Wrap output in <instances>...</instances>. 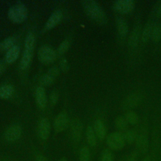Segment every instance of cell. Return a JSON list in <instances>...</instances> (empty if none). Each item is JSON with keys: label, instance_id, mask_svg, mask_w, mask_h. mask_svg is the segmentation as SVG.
I'll list each match as a JSON object with an SVG mask.
<instances>
[{"label": "cell", "instance_id": "1", "mask_svg": "<svg viewBox=\"0 0 161 161\" xmlns=\"http://www.w3.org/2000/svg\"><path fill=\"white\" fill-rule=\"evenodd\" d=\"M82 5L86 13L94 21L100 25L106 23V15L96 1L93 0H85L82 1Z\"/></svg>", "mask_w": 161, "mask_h": 161}, {"label": "cell", "instance_id": "2", "mask_svg": "<svg viewBox=\"0 0 161 161\" xmlns=\"http://www.w3.org/2000/svg\"><path fill=\"white\" fill-rule=\"evenodd\" d=\"M8 16L12 21L14 23H21L27 18L28 10L23 3L18 2L9 8L8 12Z\"/></svg>", "mask_w": 161, "mask_h": 161}, {"label": "cell", "instance_id": "3", "mask_svg": "<svg viewBox=\"0 0 161 161\" xmlns=\"http://www.w3.org/2000/svg\"><path fill=\"white\" fill-rule=\"evenodd\" d=\"M106 144L110 150H118L125 147L126 142L122 133L113 132L108 136Z\"/></svg>", "mask_w": 161, "mask_h": 161}, {"label": "cell", "instance_id": "4", "mask_svg": "<svg viewBox=\"0 0 161 161\" xmlns=\"http://www.w3.org/2000/svg\"><path fill=\"white\" fill-rule=\"evenodd\" d=\"M38 58L43 64L53 62L57 58V53L54 50L48 46H42L38 52Z\"/></svg>", "mask_w": 161, "mask_h": 161}, {"label": "cell", "instance_id": "5", "mask_svg": "<svg viewBox=\"0 0 161 161\" xmlns=\"http://www.w3.org/2000/svg\"><path fill=\"white\" fill-rule=\"evenodd\" d=\"M142 100V95L138 92H132L128 95L123 101L121 107L123 109L129 110L138 106Z\"/></svg>", "mask_w": 161, "mask_h": 161}, {"label": "cell", "instance_id": "6", "mask_svg": "<svg viewBox=\"0 0 161 161\" xmlns=\"http://www.w3.org/2000/svg\"><path fill=\"white\" fill-rule=\"evenodd\" d=\"M21 126L18 124H13L6 128L4 133V137L8 142H14L21 137Z\"/></svg>", "mask_w": 161, "mask_h": 161}, {"label": "cell", "instance_id": "7", "mask_svg": "<svg viewBox=\"0 0 161 161\" xmlns=\"http://www.w3.org/2000/svg\"><path fill=\"white\" fill-rule=\"evenodd\" d=\"M114 9L122 14L131 13L135 7V3L131 0H118L114 2L113 4Z\"/></svg>", "mask_w": 161, "mask_h": 161}, {"label": "cell", "instance_id": "8", "mask_svg": "<svg viewBox=\"0 0 161 161\" xmlns=\"http://www.w3.org/2000/svg\"><path fill=\"white\" fill-rule=\"evenodd\" d=\"M83 129V125L82 122L77 118H74L70 123V135L72 141L74 143L79 142L82 132Z\"/></svg>", "mask_w": 161, "mask_h": 161}, {"label": "cell", "instance_id": "9", "mask_svg": "<svg viewBox=\"0 0 161 161\" xmlns=\"http://www.w3.org/2000/svg\"><path fill=\"white\" fill-rule=\"evenodd\" d=\"M50 132V123L47 118H42L38 124L37 128V133L38 136L42 140H47Z\"/></svg>", "mask_w": 161, "mask_h": 161}, {"label": "cell", "instance_id": "10", "mask_svg": "<svg viewBox=\"0 0 161 161\" xmlns=\"http://www.w3.org/2000/svg\"><path fill=\"white\" fill-rule=\"evenodd\" d=\"M69 119L67 114L65 112H62L57 115L54 120L53 128L57 133L64 131L67 126Z\"/></svg>", "mask_w": 161, "mask_h": 161}, {"label": "cell", "instance_id": "11", "mask_svg": "<svg viewBox=\"0 0 161 161\" xmlns=\"http://www.w3.org/2000/svg\"><path fill=\"white\" fill-rule=\"evenodd\" d=\"M135 143L138 150L142 153H145L148 151L149 142L148 136L145 133H141L137 135Z\"/></svg>", "mask_w": 161, "mask_h": 161}, {"label": "cell", "instance_id": "12", "mask_svg": "<svg viewBox=\"0 0 161 161\" xmlns=\"http://www.w3.org/2000/svg\"><path fill=\"white\" fill-rule=\"evenodd\" d=\"M141 36V26L139 23H136L132 29L128 39V45L131 48H135L139 42Z\"/></svg>", "mask_w": 161, "mask_h": 161}, {"label": "cell", "instance_id": "13", "mask_svg": "<svg viewBox=\"0 0 161 161\" xmlns=\"http://www.w3.org/2000/svg\"><path fill=\"white\" fill-rule=\"evenodd\" d=\"M58 74L59 70L57 67H53L50 68L41 79V83L45 86L50 85L58 76Z\"/></svg>", "mask_w": 161, "mask_h": 161}, {"label": "cell", "instance_id": "14", "mask_svg": "<svg viewBox=\"0 0 161 161\" xmlns=\"http://www.w3.org/2000/svg\"><path fill=\"white\" fill-rule=\"evenodd\" d=\"M116 23L119 36L121 38H124L126 36L128 31V26L126 19L121 16L117 17Z\"/></svg>", "mask_w": 161, "mask_h": 161}, {"label": "cell", "instance_id": "15", "mask_svg": "<svg viewBox=\"0 0 161 161\" xmlns=\"http://www.w3.org/2000/svg\"><path fill=\"white\" fill-rule=\"evenodd\" d=\"M93 129L95 134L100 140H103L106 135V130L103 121L101 119H96L94 123Z\"/></svg>", "mask_w": 161, "mask_h": 161}, {"label": "cell", "instance_id": "16", "mask_svg": "<svg viewBox=\"0 0 161 161\" xmlns=\"http://www.w3.org/2000/svg\"><path fill=\"white\" fill-rule=\"evenodd\" d=\"M62 17V13L60 10H56L52 13L45 24V29L50 30L59 23Z\"/></svg>", "mask_w": 161, "mask_h": 161}, {"label": "cell", "instance_id": "17", "mask_svg": "<svg viewBox=\"0 0 161 161\" xmlns=\"http://www.w3.org/2000/svg\"><path fill=\"white\" fill-rule=\"evenodd\" d=\"M35 99L38 107L43 109L47 104V97L43 87L40 86L35 90Z\"/></svg>", "mask_w": 161, "mask_h": 161}, {"label": "cell", "instance_id": "18", "mask_svg": "<svg viewBox=\"0 0 161 161\" xmlns=\"http://www.w3.org/2000/svg\"><path fill=\"white\" fill-rule=\"evenodd\" d=\"M154 23L152 21H148L143 28L142 29V31L141 32V41L143 43H147L148 40L151 38L152 31Z\"/></svg>", "mask_w": 161, "mask_h": 161}, {"label": "cell", "instance_id": "19", "mask_svg": "<svg viewBox=\"0 0 161 161\" xmlns=\"http://www.w3.org/2000/svg\"><path fill=\"white\" fill-rule=\"evenodd\" d=\"M20 52V48L18 45L13 46L7 51L6 54V61L8 64H11L16 60Z\"/></svg>", "mask_w": 161, "mask_h": 161}, {"label": "cell", "instance_id": "20", "mask_svg": "<svg viewBox=\"0 0 161 161\" xmlns=\"http://www.w3.org/2000/svg\"><path fill=\"white\" fill-rule=\"evenodd\" d=\"M86 140L88 145L92 147H94L97 144V136L91 126H88L87 127Z\"/></svg>", "mask_w": 161, "mask_h": 161}, {"label": "cell", "instance_id": "21", "mask_svg": "<svg viewBox=\"0 0 161 161\" xmlns=\"http://www.w3.org/2000/svg\"><path fill=\"white\" fill-rule=\"evenodd\" d=\"M32 55H33L32 51H30V50H24V52H23V54L21 57L20 64H19V67L21 69L24 70L28 67V66L29 65V64L31 62Z\"/></svg>", "mask_w": 161, "mask_h": 161}, {"label": "cell", "instance_id": "22", "mask_svg": "<svg viewBox=\"0 0 161 161\" xmlns=\"http://www.w3.org/2000/svg\"><path fill=\"white\" fill-rule=\"evenodd\" d=\"M14 88L11 85H3L0 87V97L2 99H8L12 96Z\"/></svg>", "mask_w": 161, "mask_h": 161}, {"label": "cell", "instance_id": "23", "mask_svg": "<svg viewBox=\"0 0 161 161\" xmlns=\"http://www.w3.org/2000/svg\"><path fill=\"white\" fill-rule=\"evenodd\" d=\"M35 43V37L33 33H29L25 40V50L33 52Z\"/></svg>", "mask_w": 161, "mask_h": 161}, {"label": "cell", "instance_id": "24", "mask_svg": "<svg viewBox=\"0 0 161 161\" xmlns=\"http://www.w3.org/2000/svg\"><path fill=\"white\" fill-rule=\"evenodd\" d=\"M16 40L14 37H8L4 40L3 42L0 43V50L4 51V50H9L13 46H14V43Z\"/></svg>", "mask_w": 161, "mask_h": 161}, {"label": "cell", "instance_id": "25", "mask_svg": "<svg viewBox=\"0 0 161 161\" xmlns=\"http://www.w3.org/2000/svg\"><path fill=\"white\" fill-rule=\"evenodd\" d=\"M151 38L152 41L155 43L158 42L161 39V25L160 24H154L152 35Z\"/></svg>", "mask_w": 161, "mask_h": 161}, {"label": "cell", "instance_id": "26", "mask_svg": "<svg viewBox=\"0 0 161 161\" xmlns=\"http://www.w3.org/2000/svg\"><path fill=\"white\" fill-rule=\"evenodd\" d=\"M125 118L128 123L130 125H136L138 122V116L135 111L130 110L128 111L125 116Z\"/></svg>", "mask_w": 161, "mask_h": 161}, {"label": "cell", "instance_id": "27", "mask_svg": "<svg viewBox=\"0 0 161 161\" xmlns=\"http://www.w3.org/2000/svg\"><path fill=\"white\" fill-rule=\"evenodd\" d=\"M123 137L126 143L131 144L135 142L137 135L133 130H128L123 134Z\"/></svg>", "mask_w": 161, "mask_h": 161}, {"label": "cell", "instance_id": "28", "mask_svg": "<svg viewBox=\"0 0 161 161\" xmlns=\"http://www.w3.org/2000/svg\"><path fill=\"white\" fill-rule=\"evenodd\" d=\"M128 123L125 118L123 116H118L114 120L115 127L119 130H124L127 127Z\"/></svg>", "mask_w": 161, "mask_h": 161}, {"label": "cell", "instance_id": "29", "mask_svg": "<svg viewBox=\"0 0 161 161\" xmlns=\"http://www.w3.org/2000/svg\"><path fill=\"white\" fill-rule=\"evenodd\" d=\"M91 153L87 147H83L79 151V161H90Z\"/></svg>", "mask_w": 161, "mask_h": 161}, {"label": "cell", "instance_id": "30", "mask_svg": "<svg viewBox=\"0 0 161 161\" xmlns=\"http://www.w3.org/2000/svg\"><path fill=\"white\" fill-rule=\"evenodd\" d=\"M113 154L109 149H104L101 155L100 161H113Z\"/></svg>", "mask_w": 161, "mask_h": 161}, {"label": "cell", "instance_id": "31", "mask_svg": "<svg viewBox=\"0 0 161 161\" xmlns=\"http://www.w3.org/2000/svg\"><path fill=\"white\" fill-rule=\"evenodd\" d=\"M70 43L68 40H65L60 43L58 48V53L59 54L64 53L69 48Z\"/></svg>", "mask_w": 161, "mask_h": 161}, {"label": "cell", "instance_id": "32", "mask_svg": "<svg viewBox=\"0 0 161 161\" xmlns=\"http://www.w3.org/2000/svg\"><path fill=\"white\" fill-rule=\"evenodd\" d=\"M138 157V152L133 151L126 156L125 161H137Z\"/></svg>", "mask_w": 161, "mask_h": 161}, {"label": "cell", "instance_id": "33", "mask_svg": "<svg viewBox=\"0 0 161 161\" xmlns=\"http://www.w3.org/2000/svg\"><path fill=\"white\" fill-rule=\"evenodd\" d=\"M153 14L156 17H161V1H158L154 6Z\"/></svg>", "mask_w": 161, "mask_h": 161}, {"label": "cell", "instance_id": "34", "mask_svg": "<svg viewBox=\"0 0 161 161\" xmlns=\"http://www.w3.org/2000/svg\"><path fill=\"white\" fill-rule=\"evenodd\" d=\"M60 67L63 71H67L69 69V65L67 60L65 58H62L60 62Z\"/></svg>", "mask_w": 161, "mask_h": 161}, {"label": "cell", "instance_id": "35", "mask_svg": "<svg viewBox=\"0 0 161 161\" xmlns=\"http://www.w3.org/2000/svg\"><path fill=\"white\" fill-rule=\"evenodd\" d=\"M58 96L57 92H55V91L52 92L50 94V101L51 104H56V103L58 101Z\"/></svg>", "mask_w": 161, "mask_h": 161}, {"label": "cell", "instance_id": "36", "mask_svg": "<svg viewBox=\"0 0 161 161\" xmlns=\"http://www.w3.org/2000/svg\"><path fill=\"white\" fill-rule=\"evenodd\" d=\"M35 161H48L47 158L42 154H38L35 158Z\"/></svg>", "mask_w": 161, "mask_h": 161}, {"label": "cell", "instance_id": "37", "mask_svg": "<svg viewBox=\"0 0 161 161\" xmlns=\"http://www.w3.org/2000/svg\"><path fill=\"white\" fill-rule=\"evenodd\" d=\"M0 161H14V160L9 158H2L0 159Z\"/></svg>", "mask_w": 161, "mask_h": 161}, {"label": "cell", "instance_id": "38", "mask_svg": "<svg viewBox=\"0 0 161 161\" xmlns=\"http://www.w3.org/2000/svg\"><path fill=\"white\" fill-rule=\"evenodd\" d=\"M3 70H4V65H3V64L0 62V74L3 72Z\"/></svg>", "mask_w": 161, "mask_h": 161}, {"label": "cell", "instance_id": "39", "mask_svg": "<svg viewBox=\"0 0 161 161\" xmlns=\"http://www.w3.org/2000/svg\"><path fill=\"white\" fill-rule=\"evenodd\" d=\"M142 161H151V160H150V157L147 156V157H145L142 160Z\"/></svg>", "mask_w": 161, "mask_h": 161}, {"label": "cell", "instance_id": "40", "mask_svg": "<svg viewBox=\"0 0 161 161\" xmlns=\"http://www.w3.org/2000/svg\"><path fill=\"white\" fill-rule=\"evenodd\" d=\"M58 161H68V160H66L65 158H62V159H60V160H58Z\"/></svg>", "mask_w": 161, "mask_h": 161}]
</instances>
